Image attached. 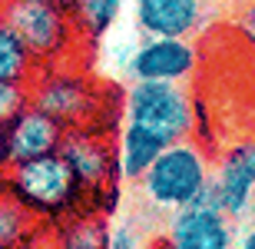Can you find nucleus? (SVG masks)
<instances>
[{"mask_svg":"<svg viewBox=\"0 0 255 249\" xmlns=\"http://www.w3.org/2000/svg\"><path fill=\"white\" fill-rule=\"evenodd\" d=\"M37 60L30 57L17 30L0 17V80H13V83H30L37 77Z\"/></svg>","mask_w":255,"mask_h":249,"instance_id":"15","label":"nucleus"},{"mask_svg":"<svg viewBox=\"0 0 255 249\" xmlns=\"http://www.w3.org/2000/svg\"><path fill=\"white\" fill-rule=\"evenodd\" d=\"M3 183L37 220L47 223L50 230L60 226L63 220H70V216H76V213H83L86 206L83 186H80L73 166L66 163V156L60 150L10 166Z\"/></svg>","mask_w":255,"mask_h":249,"instance_id":"2","label":"nucleus"},{"mask_svg":"<svg viewBox=\"0 0 255 249\" xmlns=\"http://www.w3.org/2000/svg\"><path fill=\"white\" fill-rule=\"evenodd\" d=\"M209 0H136L142 37H192L202 30Z\"/></svg>","mask_w":255,"mask_h":249,"instance_id":"10","label":"nucleus"},{"mask_svg":"<svg viewBox=\"0 0 255 249\" xmlns=\"http://www.w3.org/2000/svg\"><path fill=\"white\" fill-rule=\"evenodd\" d=\"M0 17L17 30L37 67L76 63V53L86 50L73 23V13L50 0H0Z\"/></svg>","mask_w":255,"mask_h":249,"instance_id":"4","label":"nucleus"},{"mask_svg":"<svg viewBox=\"0 0 255 249\" xmlns=\"http://www.w3.org/2000/svg\"><path fill=\"white\" fill-rule=\"evenodd\" d=\"M113 86L90 77L76 63H57L40 67L37 77L30 80V103L47 110L66 126V130H103L120 133L126 113H123V93L110 100Z\"/></svg>","mask_w":255,"mask_h":249,"instance_id":"1","label":"nucleus"},{"mask_svg":"<svg viewBox=\"0 0 255 249\" xmlns=\"http://www.w3.org/2000/svg\"><path fill=\"white\" fill-rule=\"evenodd\" d=\"M232 236H236L232 216L216 203L212 186L196 203L169 213V223H166V246L169 249H229L236 243Z\"/></svg>","mask_w":255,"mask_h":249,"instance_id":"6","label":"nucleus"},{"mask_svg":"<svg viewBox=\"0 0 255 249\" xmlns=\"http://www.w3.org/2000/svg\"><path fill=\"white\" fill-rule=\"evenodd\" d=\"M10 170V156H7V140H3V126H0V180Z\"/></svg>","mask_w":255,"mask_h":249,"instance_id":"18","label":"nucleus"},{"mask_svg":"<svg viewBox=\"0 0 255 249\" xmlns=\"http://www.w3.org/2000/svg\"><path fill=\"white\" fill-rule=\"evenodd\" d=\"M123 113L129 123H139L159 133L166 143L196 133V106L186 83L169 80H132L123 90Z\"/></svg>","mask_w":255,"mask_h":249,"instance_id":"5","label":"nucleus"},{"mask_svg":"<svg viewBox=\"0 0 255 249\" xmlns=\"http://www.w3.org/2000/svg\"><path fill=\"white\" fill-rule=\"evenodd\" d=\"M120 10H123V0H73L70 3L73 23L86 47L100 43L113 30V23L120 20Z\"/></svg>","mask_w":255,"mask_h":249,"instance_id":"14","label":"nucleus"},{"mask_svg":"<svg viewBox=\"0 0 255 249\" xmlns=\"http://www.w3.org/2000/svg\"><path fill=\"white\" fill-rule=\"evenodd\" d=\"M236 30L242 33L249 47H255V0H246L236 13Z\"/></svg>","mask_w":255,"mask_h":249,"instance_id":"17","label":"nucleus"},{"mask_svg":"<svg viewBox=\"0 0 255 249\" xmlns=\"http://www.w3.org/2000/svg\"><path fill=\"white\" fill-rule=\"evenodd\" d=\"M162 150H166V140L159 133L126 120L116 133V160H120V176L126 186H136L149 173V166L156 163V156Z\"/></svg>","mask_w":255,"mask_h":249,"instance_id":"11","label":"nucleus"},{"mask_svg":"<svg viewBox=\"0 0 255 249\" xmlns=\"http://www.w3.org/2000/svg\"><path fill=\"white\" fill-rule=\"evenodd\" d=\"M199 70V47L192 37H142L129 57L132 80H169L189 83Z\"/></svg>","mask_w":255,"mask_h":249,"instance_id":"7","label":"nucleus"},{"mask_svg":"<svg viewBox=\"0 0 255 249\" xmlns=\"http://www.w3.org/2000/svg\"><path fill=\"white\" fill-rule=\"evenodd\" d=\"M209 186H212V156L192 136L166 143L149 173L136 183L142 200L159 213H176L189 206L199 196H206Z\"/></svg>","mask_w":255,"mask_h":249,"instance_id":"3","label":"nucleus"},{"mask_svg":"<svg viewBox=\"0 0 255 249\" xmlns=\"http://www.w3.org/2000/svg\"><path fill=\"white\" fill-rule=\"evenodd\" d=\"M212 196L232 220H242L255 203V143H236L212 163Z\"/></svg>","mask_w":255,"mask_h":249,"instance_id":"8","label":"nucleus"},{"mask_svg":"<svg viewBox=\"0 0 255 249\" xmlns=\"http://www.w3.org/2000/svg\"><path fill=\"white\" fill-rule=\"evenodd\" d=\"M106 220L110 216H100V213H76L60 226H53V236L66 249H106L113 240V230Z\"/></svg>","mask_w":255,"mask_h":249,"instance_id":"13","label":"nucleus"},{"mask_svg":"<svg viewBox=\"0 0 255 249\" xmlns=\"http://www.w3.org/2000/svg\"><path fill=\"white\" fill-rule=\"evenodd\" d=\"M50 226L37 220L23 203L7 190V183L0 180V249L7 246H30L37 236H47Z\"/></svg>","mask_w":255,"mask_h":249,"instance_id":"12","label":"nucleus"},{"mask_svg":"<svg viewBox=\"0 0 255 249\" xmlns=\"http://www.w3.org/2000/svg\"><path fill=\"white\" fill-rule=\"evenodd\" d=\"M3 140H7L10 166H17L37 156L57 153L66 140V126L53 113L40 110L37 103H27L10 123H3Z\"/></svg>","mask_w":255,"mask_h":249,"instance_id":"9","label":"nucleus"},{"mask_svg":"<svg viewBox=\"0 0 255 249\" xmlns=\"http://www.w3.org/2000/svg\"><path fill=\"white\" fill-rule=\"evenodd\" d=\"M27 103H30V83L0 80V126L10 123V120H13Z\"/></svg>","mask_w":255,"mask_h":249,"instance_id":"16","label":"nucleus"},{"mask_svg":"<svg viewBox=\"0 0 255 249\" xmlns=\"http://www.w3.org/2000/svg\"><path fill=\"white\" fill-rule=\"evenodd\" d=\"M50 3H60V7H66V10H70V3H73V0H50Z\"/></svg>","mask_w":255,"mask_h":249,"instance_id":"20","label":"nucleus"},{"mask_svg":"<svg viewBox=\"0 0 255 249\" xmlns=\"http://www.w3.org/2000/svg\"><path fill=\"white\" fill-rule=\"evenodd\" d=\"M239 246H242V249H255V226H252V230H246V233H242V240H239Z\"/></svg>","mask_w":255,"mask_h":249,"instance_id":"19","label":"nucleus"}]
</instances>
